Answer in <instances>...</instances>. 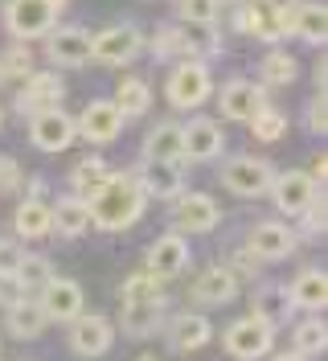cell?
Wrapping results in <instances>:
<instances>
[{"mask_svg": "<svg viewBox=\"0 0 328 361\" xmlns=\"http://www.w3.org/2000/svg\"><path fill=\"white\" fill-rule=\"evenodd\" d=\"M144 193H140V185L135 177H111L95 197H90V226H99V230H128L140 214H144Z\"/></svg>", "mask_w": 328, "mask_h": 361, "instance_id": "cell-1", "label": "cell"}, {"mask_svg": "<svg viewBox=\"0 0 328 361\" xmlns=\"http://www.w3.org/2000/svg\"><path fill=\"white\" fill-rule=\"evenodd\" d=\"M164 94H169V103H173L176 111H193V107H201V103L214 94L209 66H205L201 58H185V62H181V66L169 74Z\"/></svg>", "mask_w": 328, "mask_h": 361, "instance_id": "cell-2", "label": "cell"}, {"mask_svg": "<svg viewBox=\"0 0 328 361\" xmlns=\"http://www.w3.org/2000/svg\"><path fill=\"white\" fill-rule=\"evenodd\" d=\"M221 345H226V353H230V357L259 361V357L271 353V345H275V329L250 312V316H242V320H234V324L221 333Z\"/></svg>", "mask_w": 328, "mask_h": 361, "instance_id": "cell-3", "label": "cell"}, {"mask_svg": "<svg viewBox=\"0 0 328 361\" xmlns=\"http://www.w3.org/2000/svg\"><path fill=\"white\" fill-rule=\"evenodd\" d=\"M144 49V33L135 25H107L103 33H90V58L103 66H128Z\"/></svg>", "mask_w": 328, "mask_h": 361, "instance_id": "cell-4", "label": "cell"}, {"mask_svg": "<svg viewBox=\"0 0 328 361\" xmlns=\"http://www.w3.org/2000/svg\"><path fill=\"white\" fill-rule=\"evenodd\" d=\"M54 17L58 8L49 0H8L4 4V25L17 42H33V37H45L54 29Z\"/></svg>", "mask_w": 328, "mask_h": 361, "instance_id": "cell-5", "label": "cell"}, {"mask_svg": "<svg viewBox=\"0 0 328 361\" xmlns=\"http://www.w3.org/2000/svg\"><path fill=\"white\" fill-rule=\"evenodd\" d=\"M29 140L37 152H66L78 140V128L62 107H45V111L29 115Z\"/></svg>", "mask_w": 328, "mask_h": 361, "instance_id": "cell-6", "label": "cell"}, {"mask_svg": "<svg viewBox=\"0 0 328 361\" xmlns=\"http://www.w3.org/2000/svg\"><path fill=\"white\" fill-rule=\"evenodd\" d=\"M271 160L262 157H234L221 164V185L230 189V193H238V197H259L267 193V185H271Z\"/></svg>", "mask_w": 328, "mask_h": 361, "instance_id": "cell-7", "label": "cell"}, {"mask_svg": "<svg viewBox=\"0 0 328 361\" xmlns=\"http://www.w3.org/2000/svg\"><path fill=\"white\" fill-rule=\"evenodd\" d=\"M218 222H221V209L209 193H176L173 202L176 234H209Z\"/></svg>", "mask_w": 328, "mask_h": 361, "instance_id": "cell-8", "label": "cell"}, {"mask_svg": "<svg viewBox=\"0 0 328 361\" xmlns=\"http://www.w3.org/2000/svg\"><path fill=\"white\" fill-rule=\"evenodd\" d=\"M70 349L78 353V357H103L111 349V341H115V329H111V320L107 316H99V312H78L74 320H70Z\"/></svg>", "mask_w": 328, "mask_h": 361, "instance_id": "cell-9", "label": "cell"}, {"mask_svg": "<svg viewBox=\"0 0 328 361\" xmlns=\"http://www.w3.org/2000/svg\"><path fill=\"white\" fill-rule=\"evenodd\" d=\"M37 304H42L45 320H62L70 324L74 316L83 312V288L74 279H62V275H49L45 288L37 292Z\"/></svg>", "mask_w": 328, "mask_h": 361, "instance_id": "cell-10", "label": "cell"}, {"mask_svg": "<svg viewBox=\"0 0 328 361\" xmlns=\"http://www.w3.org/2000/svg\"><path fill=\"white\" fill-rule=\"evenodd\" d=\"M45 54L54 66H87L90 62V33L83 25H66L45 33Z\"/></svg>", "mask_w": 328, "mask_h": 361, "instance_id": "cell-11", "label": "cell"}, {"mask_svg": "<svg viewBox=\"0 0 328 361\" xmlns=\"http://www.w3.org/2000/svg\"><path fill=\"white\" fill-rule=\"evenodd\" d=\"M74 128H78V140L111 144L115 135L123 132V111L115 107V99H95V103H87V111H83V119Z\"/></svg>", "mask_w": 328, "mask_h": 361, "instance_id": "cell-12", "label": "cell"}, {"mask_svg": "<svg viewBox=\"0 0 328 361\" xmlns=\"http://www.w3.org/2000/svg\"><path fill=\"white\" fill-rule=\"evenodd\" d=\"M181 148L189 160H218L221 148H226V135H221V123L218 119H205L197 115L181 128Z\"/></svg>", "mask_w": 328, "mask_h": 361, "instance_id": "cell-13", "label": "cell"}, {"mask_svg": "<svg viewBox=\"0 0 328 361\" xmlns=\"http://www.w3.org/2000/svg\"><path fill=\"white\" fill-rule=\"evenodd\" d=\"M300 243V234L284 222H259L250 230V238H246V250L255 255V259H267V263H275V259H287L291 250Z\"/></svg>", "mask_w": 328, "mask_h": 361, "instance_id": "cell-14", "label": "cell"}, {"mask_svg": "<svg viewBox=\"0 0 328 361\" xmlns=\"http://www.w3.org/2000/svg\"><path fill=\"white\" fill-rule=\"evenodd\" d=\"M62 78L58 74H49V70H29L25 74V87L17 94V111L21 115H37L45 107H58V99H62Z\"/></svg>", "mask_w": 328, "mask_h": 361, "instance_id": "cell-15", "label": "cell"}, {"mask_svg": "<svg viewBox=\"0 0 328 361\" xmlns=\"http://www.w3.org/2000/svg\"><path fill=\"white\" fill-rule=\"evenodd\" d=\"M267 193H271V202L279 205L284 214L300 218V214H304V205L316 197V180L308 177V173H284V177H271Z\"/></svg>", "mask_w": 328, "mask_h": 361, "instance_id": "cell-16", "label": "cell"}, {"mask_svg": "<svg viewBox=\"0 0 328 361\" xmlns=\"http://www.w3.org/2000/svg\"><path fill=\"white\" fill-rule=\"evenodd\" d=\"M267 107V90L255 87L250 78H230L226 87H221V115L226 119H238V123H246L255 111H262Z\"/></svg>", "mask_w": 328, "mask_h": 361, "instance_id": "cell-17", "label": "cell"}, {"mask_svg": "<svg viewBox=\"0 0 328 361\" xmlns=\"http://www.w3.org/2000/svg\"><path fill=\"white\" fill-rule=\"evenodd\" d=\"M135 185H140L144 197L164 202V197H176V193H181L185 180H181V169H176L173 160H144L140 173H135Z\"/></svg>", "mask_w": 328, "mask_h": 361, "instance_id": "cell-18", "label": "cell"}, {"mask_svg": "<svg viewBox=\"0 0 328 361\" xmlns=\"http://www.w3.org/2000/svg\"><path fill=\"white\" fill-rule=\"evenodd\" d=\"M189 267V243L181 234H160L152 247H148V271L156 279H173Z\"/></svg>", "mask_w": 328, "mask_h": 361, "instance_id": "cell-19", "label": "cell"}, {"mask_svg": "<svg viewBox=\"0 0 328 361\" xmlns=\"http://www.w3.org/2000/svg\"><path fill=\"white\" fill-rule=\"evenodd\" d=\"M238 295V279L230 267H205L201 275L193 279V300L205 304V308H221Z\"/></svg>", "mask_w": 328, "mask_h": 361, "instance_id": "cell-20", "label": "cell"}, {"mask_svg": "<svg viewBox=\"0 0 328 361\" xmlns=\"http://www.w3.org/2000/svg\"><path fill=\"white\" fill-rule=\"evenodd\" d=\"M209 337H214V324H209V316H201V312H181L169 324V345L176 353H197L201 345H209Z\"/></svg>", "mask_w": 328, "mask_h": 361, "instance_id": "cell-21", "label": "cell"}, {"mask_svg": "<svg viewBox=\"0 0 328 361\" xmlns=\"http://www.w3.org/2000/svg\"><path fill=\"white\" fill-rule=\"evenodd\" d=\"M164 308H169V300H164V295L144 300V304H123V308H119V329H123L128 337H152L156 329H160Z\"/></svg>", "mask_w": 328, "mask_h": 361, "instance_id": "cell-22", "label": "cell"}, {"mask_svg": "<svg viewBox=\"0 0 328 361\" xmlns=\"http://www.w3.org/2000/svg\"><path fill=\"white\" fill-rule=\"evenodd\" d=\"M49 230H58L62 238H83L90 230L87 197H62L58 205H49Z\"/></svg>", "mask_w": 328, "mask_h": 361, "instance_id": "cell-23", "label": "cell"}, {"mask_svg": "<svg viewBox=\"0 0 328 361\" xmlns=\"http://www.w3.org/2000/svg\"><path fill=\"white\" fill-rule=\"evenodd\" d=\"M45 324H49V320H45V312H42V304H37V300H25V295H21L17 304H8V308H4V329H8L17 341L42 337Z\"/></svg>", "mask_w": 328, "mask_h": 361, "instance_id": "cell-24", "label": "cell"}, {"mask_svg": "<svg viewBox=\"0 0 328 361\" xmlns=\"http://www.w3.org/2000/svg\"><path fill=\"white\" fill-rule=\"evenodd\" d=\"M291 33L308 45H324L328 37V13L324 4H312V0H300L291 4Z\"/></svg>", "mask_w": 328, "mask_h": 361, "instance_id": "cell-25", "label": "cell"}, {"mask_svg": "<svg viewBox=\"0 0 328 361\" xmlns=\"http://www.w3.org/2000/svg\"><path fill=\"white\" fill-rule=\"evenodd\" d=\"M287 295H291V304L296 308H308V312H320L328 304V275L324 271H300L296 275V283L287 288Z\"/></svg>", "mask_w": 328, "mask_h": 361, "instance_id": "cell-26", "label": "cell"}, {"mask_svg": "<svg viewBox=\"0 0 328 361\" xmlns=\"http://www.w3.org/2000/svg\"><path fill=\"white\" fill-rule=\"evenodd\" d=\"M144 160H185L181 148V123H156L152 132L144 135Z\"/></svg>", "mask_w": 328, "mask_h": 361, "instance_id": "cell-27", "label": "cell"}, {"mask_svg": "<svg viewBox=\"0 0 328 361\" xmlns=\"http://www.w3.org/2000/svg\"><path fill=\"white\" fill-rule=\"evenodd\" d=\"M70 180H74V197H95L103 185L111 180V169H107V160L103 157H87V160H78L74 164V173H70Z\"/></svg>", "mask_w": 328, "mask_h": 361, "instance_id": "cell-28", "label": "cell"}, {"mask_svg": "<svg viewBox=\"0 0 328 361\" xmlns=\"http://www.w3.org/2000/svg\"><path fill=\"white\" fill-rule=\"evenodd\" d=\"M115 107L123 111V119H135V115H144L148 107H152V87H148L144 78L128 74V78L115 87Z\"/></svg>", "mask_w": 328, "mask_h": 361, "instance_id": "cell-29", "label": "cell"}, {"mask_svg": "<svg viewBox=\"0 0 328 361\" xmlns=\"http://www.w3.org/2000/svg\"><path fill=\"white\" fill-rule=\"evenodd\" d=\"M13 226H17V234L25 238H45V234H54L49 230V205L42 197H25L17 205V214H13Z\"/></svg>", "mask_w": 328, "mask_h": 361, "instance_id": "cell-30", "label": "cell"}, {"mask_svg": "<svg viewBox=\"0 0 328 361\" xmlns=\"http://www.w3.org/2000/svg\"><path fill=\"white\" fill-rule=\"evenodd\" d=\"M291 295H287V288H279V283H271V288H262L259 295H255V316L259 320H267L271 329H279V324H287V316H291Z\"/></svg>", "mask_w": 328, "mask_h": 361, "instance_id": "cell-31", "label": "cell"}, {"mask_svg": "<svg viewBox=\"0 0 328 361\" xmlns=\"http://www.w3.org/2000/svg\"><path fill=\"white\" fill-rule=\"evenodd\" d=\"M259 74H262L267 87H291L296 74H300V62H296L291 54H284V49H271V54L259 62Z\"/></svg>", "mask_w": 328, "mask_h": 361, "instance_id": "cell-32", "label": "cell"}, {"mask_svg": "<svg viewBox=\"0 0 328 361\" xmlns=\"http://www.w3.org/2000/svg\"><path fill=\"white\" fill-rule=\"evenodd\" d=\"M291 341H296V353H304V357H320L328 349V329L320 316H308V320H300L296 324V333H291Z\"/></svg>", "mask_w": 328, "mask_h": 361, "instance_id": "cell-33", "label": "cell"}, {"mask_svg": "<svg viewBox=\"0 0 328 361\" xmlns=\"http://www.w3.org/2000/svg\"><path fill=\"white\" fill-rule=\"evenodd\" d=\"M152 54L156 58H176V54H181V58H197L201 45H197L193 37H185L181 29H160L152 37Z\"/></svg>", "mask_w": 328, "mask_h": 361, "instance_id": "cell-34", "label": "cell"}, {"mask_svg": "<svg viewBox=\"0 0 328 361\" xmlns=\"http://www.w3.org/2000/svg\"><path fill=\"white\" fill-rule=\"evenodd\" d=\"M160 292V279H156L152 271H135L123 279V288H119V304H144V300H156Z\"/></svg>", "mask_w": 328, "mask_h": 361, "instance_id": "cell-35", "label": "cell"}, {"mask_svg": "<svg viewBox=\"0 0 328 361\" xmlns=\"http://www.w3.org/2000/svg\"><path fill=\"white\" fill-rule=\"evenodd\" d=\"M246 123H250V135H255V140H262V144H275L279 135H287V119L275 111L271 103H267L262 111H255Z\"/></svg>", "mask_w": 328, "mask_h": 361, "instance_id": "cell-36", "label": "cell"}, {"mask_svg": "<svg viewBox=\"0 0 328 361\" xmlns=\"http://www.w3.org/2000/svg\"><path fill=\"white\" fill-rule=\"evenodd\" d=\"M49 275H54V271H49V259H42V255H25L13 279H17V283H21V292L29 295V292H42Z\"/></svg>", "mask_w": 328, "mask_h": 361, "instance_id": "cell-37", "label": "cell"}, {"mask_svg": "<svg viewBox=\"0 0 328 361\" xmlns=\"http://www.w3.org/2000/svg\"><path fill=\"white\" fill-rule=\"evenodd\" d=\"M218 8H221V0H176L181 21H189V25H214L218 21Z\"/></svg>", "mask_w": 328, "mask_h": 361, "instance_id": "cell-38", "label": "cell"}, {"mask_svg": "<svg viewBox=\"0 0 328 361\" xmlns=\"http://www.w3.org/2000/svg\"><path fill=\"white\" fill-rule=\"evenodd\" d=\"M29 66H33V54H29V42H17L4 58H0V74H29Z\"/></svg>", "mask_w": 328, "mask_h": 361, "instance_id": "cell-39", "label": "cell"}, {"mask_svg": "<svg viewBox=\"0 0 328 361\" xmlns=\"http://www.w3.org/2000/svg\"><path fill=\"white\" fill-rule=\"evenodd\" d=\"M300 218H304V234H308V238H320V234H324V226H328V218H324V193H320V197H312V202L304 205V214H300Z\"/></svg>", "mask_w": 328, "mask_h": 361, "instance_id": "cell-40", "label": "cell"}, {"mask_svg": "<svg viewBox=\"0 0 328 361\" xmlns=\"http://www.w3.org/2000/svg\"><path fill=\"white\" fill-rule=\"evenodd\" d=\"M304 123H308V132H312V135H324V128H328V103H324V94H316V99L308 103Z\"/></svg>", "mask_w": 328, "mask_h": 361, "instance_id": "cell-41", "label": "cell"}, {"mask_svg": "<svg viewBox=\"0 0 328 361\" xmlns=\"http://www.w3.org/2000/svg\"><path fill=\"white\" fill-rule=\"evenodd\" d=\"M21 259H25L21 243H4V238H0V275H17Z\"/></svg>", "mask_w": 328, "mask_h": 361, "instance_id": "cell-42", "label": "cell"}, {"mask_svg": "<svg viewBox=\"0 0 328 361\" xmlns=\"http://www.w3.org/2000/svg\"><path fill=\"white\" fill-rule=\"evenodd\" d=\"M21 185V169L13 157H0V189H17Z\"/></svg>", "mask_w": 328, "mask_h": 361, "instance_id": "cell-43", "label": "cell"}, {"mask_svg": "<svg viewBox=\"0 0 328 361\" xmlns=\"http://www.w3.org/2000/svg\"><path fill=\"white\" fill-rule=\"evenodd\" d=\"M21 283L13 279V275H0V308H8V304H17L21 300Z\"/></svg>", "mask_w": 328, "mask_h": 361, "instance_id": "cell-44", "label": "cell"}, {"mask_svg": "<svg viewBox=\"0 0 328 361\" xmlns=\"http://www.w3.org/2000/svg\"><path fill=\"white\" fill-rule=\"evenodd\" d=\"M324 169H328V160H324V157H316V160H312V173H308V177L316 180L320 189H324Z\"/></svg>", "mask_w": 328, "mask_h": 361, "instance_id": "cell-45", "label": "cell"}, {"mask_svg": "<svg viewBox=\"0 0 328 361\" xmlns=\"http://www.w3.org/2000/svg\"><path fill=\"white\" fill-rule=\"evenodd\" d=\"M259 4H267V8H291V4H300V0H259Z\"/></svg>", "mask_w": 328, "mask_h": 361, "instance_id": "cell-46", "label": "cell"}, {"mask_svg": "<svg viewBox=\"0 0 328 361\" xmlns=\"http://www.w3.org/2000/svg\"><path fill=\"white\" fill-rule=\"evenodd\" d=\"M312 78H316V90H320V94H324V78H328V74H324V62H320V66H316V74H312Z\"/></svg>", "mask_w": 328, "mask_h": 361, "instance_id": "cell-47", "label": "cell"}, {"mask_svg": "<svg viewBox=\"0 0 328 361\" xmlns=\"http://www.w3.org/2000/svg\"><path fill=\"white\" fill-rule=\"evenodd\" d=\"M271 361H308V357H304V353H275Z\"/></svg>", "mask_w": 328, "mask_h": 361, "instance_id": "cell-48", "label": "cell"}, {"mask_svg": "<svg viewBox=\"0 0 328 361\" xmlns=\"http://www.w3.org/2000/svg\"><path fill=\"white\" fill-rule=\"evenodd\" d=\"M49 4H54V8H58V13H62V8H66V0H49Z\"/></svg>", "mask_w": 328, "mask_h": 361, "instance_id": "cell-49", "label": "cell"}, {"mask_svg": "<svg viewBox=\"0 0 328 361\" xmlns=\"http://www.w3.org/2000/svg\"><path fill=\"white\" fill-rule=\"evenodd\" d=\"M140 361H156V357H140Z\"/></svg>", "mask_w": 328, "mask_h": 361, "instance_id": "cell-50", "label": "cell"}, {"mask_svg": "<svg viewBox=\"0 0 328 361\" xmlns=\"http://www.w3.org/2000/svg\"><path fill=\"white\" fill-rule=\"evenodd\" d=\"M0 123H4V111H0Z\"/></svg>", "mask_w": 328, "mask_h": 361, "instance_id": "cell-51", "label": "cell"}]
</instances>
